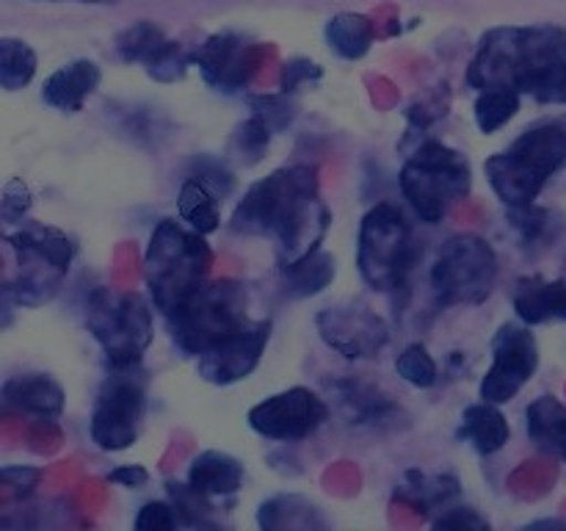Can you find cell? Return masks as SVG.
Returning <instances> with one entry per match:
<instances>
[{"instance_id":"1","label":"cell","mask_w":566,"mask_h":531,"mask_svg":"<svg viewBox=\"0 0 566 531\" xmlns=\"http://www.w3.org/2000/svg\"><path fill=\"white\" fill-rule=\"evenodd\" d=\"M332 210L321 199L318 169L310 164L282 166L249 186L230 216L235 236L274 238L280 266L321 249Z\"/></svg>"},{"instance_id":"2","label":"cell","mask_w":566,"mask_h":531,"mask_svg":"<svg viewBox=\"0 0 566 531\" xmlns=\"http://www.w3.org/2000/svg\"><path fill=\"white\" fill-rule=\"evenodd\" d=\"M468 83L514 88L542 105H566V31L558 25H506L481 37Z\"/></svg>"},{"instance_id":"3","label":"cell","mask_w":566,"mask_h":531,"mask_svg":"<svg viewBox=\"0 0 566 531\" xmlns=\"http://www.w3.org/2000/svg\"><path fill=\"white\" fill-rule=\"evenodd\" d=\"M566 166V114L525 127L509 149L486 158L484 175L503 205H531Z\"/></svg>"},{"instance_id":"4","label":"cell","mask_w":566,"mask_h":531,"mask_svg":"<svg viewBox=\"0 0 566 531\" xmlns=\"http://www.w3.org/2000/svg\"><path fill=\"white\" fill-rule=\"evenodd\" d=\"M213 269V252L202 232L186 230L180 221L160 219L144 252V280L160 315L180 310Z\"/></svg>"},{"instance_id":"5","label":"cell","mask_w":566,"mask_h":531,"mask_svg":"<svg viewBox=\"0 0 566 531\" xmlns=\"http://www.w3.org/2000/svg\"><path fill=\"white\" fill-rule=\"evenodd\" d=\"M3 241L20 266L14 280L6 282L3 296L20 308L48 304L64 285L77 252L75 241L64 230L42 221H28L20 230L6 232Z\"/></svg>"},{"instance_id":"6","label":"cell","mask_w":566,"mask_h":531,"mask_svg":"<svg viewBox=\"0 0 566 531\" xmlns=\"http://www.w3.org/2000/svg\"><path fill=\"white\" fill-rule=\"evenodd\" d=\"M398 188L420 221L440 225L451 205L468 197L473 188L470 160L459 149L429 138L401 166Z\"/></svg>"},{"instance_id":"7","label":"cell","mask_w":566,"mask_h":531,"mask_svg":"<svg viewBox=\"0 0 566 531\" xmlns=\"http://www.w3.org/2000/svg\"><path fill=\"white\" fill-rule=\"evenodd\" d=\"M247 308V285L224 277V280L205 282L180 310L166 315V330H169L171 343L186 357H199L227 335L249 324Z\"/></svg>"},{"instance_id":"8","label":"cell","mask_w":566,"mask_h":531,"mask_svg":"<svg viewBox=\"0 0 566 531\" xmlns=\"http://www.w3.org/2000/svg\"><path fill=\"white\" fill-rule=\"evenodd\" d=\"M420 247L401 208L379 202L359 221L357 269L365 285L374 291H398L407 285L412 266L418 263Z\"/></svg>"},{"instance_id":"9","label":"cell","mask_w":566,"mask_h":531,"mask_svg":"<svg viewBox=\"0 0 566 531\" xmlns=\"http://www.w3.org/2000/svg\"><path fill=\"white\" fill-rule=\"evenodd\" d=\"M86 326L105 352L111 368L142 365L155 335L153 308L138 291L97 288L86 304Z\"/></svg>"},{"instance_id":"10","label":"cell","mask_w":566,"mask_h":531,"mask_svg":"<svg viewBox=\"0 0 566 531\" xmlns=\"http://www.w3.org/2000/svg\"><path fill=\"white\" fill-rule=\"evenodd\" d=\"M501 260L495 247L475 232H459L440 247L431 266V291L437 304H481L495 291Z\"/></svg>"},{"instance_id":"11","label":"cell","mask_w":566,"mask_h":531,"mask_svg":"<svg viewBox=\"0 0 566 531\" xmlns=\"http://www.w3.org/2000/svg\"><path fill=\"white\" fill-rule=\"evenodd\" d=\"M147 413V379L133 368H111V376L94 398L88 435L99 451H127L138 440Z\"/></svg>"},{"instance_id":"12","label":"cell","mask_w":566,"mask_h":531,"mask_svg":"<svg viewBox=\"0 0 566 531\" xmlns=\"http://www.w3.org/2000/svg\"><path fill=\"white\" fill-rule=\"evenodd\" d=\"M539 368V343L525 321H506L492 337V365L479 385V396L509 404L534 379Z\"/></svg>"},{"instance_id":"13","label":"cell","mask_w":566,"mask_h":531,"mask_svg":"<svg viewBox=\"0 0 566 531\" xmlns=\"http://www.w3.org/2000/svg\"><path fill=\"white\" fill-rule=\"evenodd\" d=\"M329 402L324 396L298 385L254 404L247 420L265 440L296 442L315 435L329 420Z\"/></svg>"},{"instance_id":"14","label":"cell","mask_w":566,"mask_h":531,"mask_svg":"<svg viewBox=\"0 0 566 531\" xmlns=\"http://www.w3.org/2000/svg\"><path fill=\"white\" fill-rule=\"evenodd\" d=\"M271 330H274V321L260 319L249 321L241 330H235L232 335H227L224 341L216 343L213 348H208L205 354L197 357V371L205 382L210 385H235V382L247 379L254 368L263 360L265 346L271 341Z\"/></svg>"},{"instance_id":"15","label":"cell","mask_w":566,"mask_h":531,"mask_svg":"<svg viewBox=\"0 0 566 531\" xmlns=\"http://www.w3.org/2000/svg\"><path fill=\"white\" fill-rule=\"evenodd\" d=\"M321 337L329 348L343 354L346 360L376 357L390 337V326L381 315L359 304H337L315 315Z\"/></svg>"},{"instance_id":"16","label":"cell","mask_w":566,"mask_h":531,"mask_svg":"<svg viewBox=\"0 0 566 531\" xmlns=\"http://www.w3.org/2000/svg\"><path fill=\"white\" fill-rule=\"evenodd\" d=\"M263 44H249L243 37L232 31L213 33L205 39L197 50L191 53V64L199 66L205 83L219 92H238L247 88L252 75L258 72L260 59H263Z\"/></svg>"},{"instance_id":"17","label":"cell","mask_w":566,"mask_h":531,"mask_svg":"<svg viewBox=\"0 0 566 531\" xmlns=\"http://www.w3.org/2000/svg\"><path fill=\"white\" fill-rule=\"evenodd\" d=\"M99 81H103V70L92 59L66 61L44 77L42 100L50 108L77 114V111H83V103L97 92Z\"/></svg>"},{"instance_id":"18","label":"cell","mask_w":566,"mask_h":531,"mask_svg":"<svg viewBox=\"0 0 566 531\" xmlns=\"http://www.w3.org/2000/svg\"><path fill=\"white\" fill-rule=\"evenodd\" d=\"M0 396H3L6 409L33 415V418H59L66 404L64 387L50 374H39V371L9 376Z\"/></svg>"},{"instance_id":"19","label":"cell","mask_w":566,"mask_h":531,"mask_svg":"<svg viewBox=\"0 0 566 531\" xmlns=\"http://www.w3.org/2000/svg\"><path fill=\"white\" fill-rule=\"evenodd\" d=\"M514 310H517V319L528 326L566 321V282L525 277L514 291Z\"/></svg>"},{"instance_id":"20","label":"cell","mask_w":566,"mask_h":531,"mask_svg":"<svg viewBox=\"0 0 566 531\" xmlns=\"http://www.w3.org/2000/svg\"><path fill=\"white\" fill-rule=\"evenodd\" d=\"M188 485L210 498L235 496L243 487V465L227 451H202L188 465Z\"/></svg>"},{"instance_id":"21","label":"cell","mask_w":566,"mask_h":531,"mask_svg":"<svg viewBox=\"0 0 566 531\" xmlns=\"http://www.w3.org/2000/svg\"><path fill=\"white\" fill-rule=\"evenodd\" d=\"M459 437L473 442V448L484 457L497 454L512 437V426H509L506 415L501 413V404L492 402H475L468 404L462 413V426H459Z\"/></svg>"},{"instance_id":"22","label":"cell","mask_w":566,"mask_h":531,"mask_svg":"<svg viewBox=\"0 0 566 531\" xmlns=\"http://www.w3.org/2000/svg\"><path fill=\"white\" fill-rule=\"evenodd\" d=\"M337 274L335 254L315 249V252L304 254V258L293 260V263L280 266L282 277V293L287 299H310L318 296L324 288L332 285Z\"/></svg>"},{"instance_id":"23","label":"cell","mask_w":566,"mask_h":531,"mask_svg":"<svg viewBox=\"0 0 566 531\" xmlns=\"http://www.w3.org/2000/svg\"><path fill=\"white\" fill-rule=\"evenodd\" d=\"M528 437L539 451L566 462V404L556 396H539L525 409Z\"/></svg>"},{"instance_id":"24","label":"cell","mask_w":566,"mask_h":531,"mask_svg":"<svg viewBox=\"0 0 566 531\" xmlns=\"http://www.w3.org/2000/svg\"><path fill=\"white\" fill-rule=\"evenodd\" d=\"M326 44L335 50L340 59L359 61L370 53L376 42L374 22L365 14H354V11H340L326 22Z\"/></svg>"},{"instance_id":"25","label":"cell","mask_w":566,"mask_h":531,"mask_svg":"<svg viewBox=\"0 0 566 531\" xmlns=\"http://www.w3.org/2000/svg\"><path fill=\"white\" fill-rule=\"evenodd\" d=\"M177 214L186 221L188 227H193L202 236H210L221 227V214H219V197L210 191L208 183H202L199 177L188 175L180 186V197H177Z\"/></svg>"},{"instance_id":"26","label":"cell","mask_w":566,"mask_h":531,"mask_svg":"<svg viewBox=\"0 0 566 531\" xmlns=\"http://www.w3.org/2000/svg\"><path fill=\"white\" fill-rule=\"evenodd\" d=\"M171 39L166 37L164 28H158L155 22L142 20L136 25L125 28V31L116 37V53L127 64H142L149 66L166 48H169Z\"/></svg>"},{"instance_id":"27","label":"cell","mask_w":566,"mask_h":531,"mask_svg":"<svg viewBox=\"0 0 566 531\" xmlns=\"http://www.w3.org/2000/svg\"><path fill=\"white\" fill-rule=\"evenodd\" d=\"M520 105H523V94L514 92V88H484V92L475 94L473 103L475 125L484 136H492L520 114Z\"/></svg>"},{"instance_id":"28","label":"cell","mask_w":566,"mask_h":531,"mask_svg":"<svg viewBox=\"0 0 566 531\" xmlns=\"http://www.w3.org/2000/svg\"><path fill=\"white\" fill-rule=\"evenodd\" d=\"M39 59L33 48L22 39L3 37L0 39V86L6 92H20L36 75Z\"/></svg>"},{"instance_id":"29","label":"cell","mask_w":566,"mask_h":531,"mask_svg":"<svg viewBox=\"0 0 566 531\" xmlns=\"http://www.w3.org/2000/svg\"><path fill=\"white\" fill-rule=\"evenodd\" d=\"M271 136H274V133H271L258 116H249V119L235 125L230 144H227V153H230V158H235L238 164L254 166L258 160H263L265 149H269L271 144Z\"/></svg>"},{"instance_id":"30","label":"cell","mask_w":566,"mask_h":531,"mask_svg":"<svg viewBox=\"0 0 566 531\" xmlns=\"http://www.w3.org/2000/svg\"><path fill=\"white\" fill-rule=\"evenodd\" d=\"M396 374L401 376L403 382H409L412 387H434L437 379H440V368H437V360L431 357L429 348L423 343H409L396 360Z\"/></svg>"},{"instance_id":"31","label":"cell","mask_w":566,"mask_h":531,"mask_svg":"<svg viewBox=\"0 0 566 531\" xmlns=\"http://www.w3.org/2000/svg\"><path fill=\"white\" fill-rule=\"evenodd\" d=\"M249 108H252V116H258L271 133H282L293 125L298 108L291 100V94H254L249 97Z\"/></svg>"},{"instance_id":"32","label":"cell","mask_w":566,"mask_h":531,"mask_svg":"<svg viewBox=\"0 0 566 531\" xmlns=\"http://www.w3.org/2000/svg\"><path fill=\"white\" fill-rule=\"evenodd\" d=\"M407 492L418 507H446L448 498L459 496V481L453 476H426L418 470L407 473Z\"/></svg>"},{"instance_id":"33","label":"cell","mask_w":566,"mask_h":531,"mask_svg":"<svg viewBox=\"0 0 566 531\" xmlns=\"http://www.w3.org/2000/svg\"><path fill=\"white\" fill-rule=\"evenodd\" d=\"M506 219H509V225L520 232V238H523L525 243H534V241H539L547 230H551L553 214L551 210L539 208L536 202L506 205Z\"/></svg>"},{"instance_id":"34","label":"cell","mask_w":566,"mask_h":531,"mask_svg":"<svg viewBox=\"0 0 566 531\" xmlns=\"http://www.w3.org/2000/svg\"><path fill=\"white\" fill-rule=\"evenodd\" d=\"M188 66H193L191 53H186L180 42H169V48H166L153 64L144 66V72H147L155 83H177L186 77Z\"/></svg>"},{"instance_id":"35","label":"cell","mask_w":566,"mask_h":531,"mask_svg":"<svg viewBox=\"0 0 566 531\" xmlns=\"http://www.w3.org/2000/svg\"><path fill=\"white\" fill-rule=\"evenodd\" d=\"M138 531H160V529H177L182 525L180 512H177L175 501H147L138 509L136 520H133Z\"/></svg>"},{"instance_id":"36","label":"cell","mask_w":566,"mask_h":531,"mask_svg":"<svg viewBox=\"0 0 566 531\" xmlns=\"http://www.w3.org/2000/svg\"><path fill=\"white\" fill-rule=\"evenodd\" d=\"M191 175L199 177L202 183H208L210 191H213L216 197H227V194L235 188V177H232V171L227 169L224 160L210 158V155H202V158L193 160Z\"/></svg>"},{"instance_id":"37","label":"cell","mask_w":566,"mask_h":531,"mask_svg":"<svg viewBox=\"0 0 566 531\" xmlns=\"http://www.w3.org/2000/svg\"><path fill=\"white\" fill-rule=\"evenodd\" d=\"M31 205V191H28L25 180L22 177H11L3 188V199H0V216H3L6 225H14V221L25 219Z\"/></svg>"},{"instance_id":"38","label":"cell","mask_w":566,"mask_h":531,"mask_svg":"<svg viewBox=\"0 0 566 531\" xmlns=\"http://www.w3.org/2000/svg\"><path fill=\"white\" fill-rule=\"evenodd\" d=\"M321 77H324V70H321L315 61L291 59V61H285V66H282L280 86L285 94H293L298 86H304V83H310V81H321Z\"/></svg>"},{"instance_id":"39","label":"cell","mask_w":566,"mask_h":531,"mask_svg":"<svg viewBox=\"0 0 566 531\" xmlns=\"http://www.w3.org/2000/svg\"><path fill=\"white\" fill-rule=\"evenodd\" d=\"M434 529H490V520L473 507H453L434 520Z\"/></svg>"},{"instance_id":"40","label":"cell","mask_w":566,"mask_h":531,"mask_svg":"<svg viewBox=\"0 0 566 531\" xmlns=\"http://www.w3.org/2000/svg\"><path fill=\"white\" fill-rule=\"evenodd\" d=\"M39 476H42V470L25 468V465H6L0 470V481H3V487H11V490H31V487H36Z\"/></svg>"},{"instance_id":"41","label":"cell","mask_w":566,"mask_h":531,"mask_svg":"<svg viewBox=\"0 0 566 531\" xmlns=\"http://www.w3.org/2000/svg\"><path fill=\"white\" fill-rule=\"evenodd\" d=\"M108 481L122 487H144L149 481V470L142 465H119L108 473Z\"/></svg>"},{"instance_id":"42","label":"cell","mask_w":566,"mask_h":531,"mask_svg":"<svg viewBox=\"0 0 566 531\" xmlns=\"http://www.w3.org/2000/svg\"><path fill=\"white\" fill-rule=\"evenodd\" d=\"M44 3H88V6H114L116 0H44Z\"/></svg>"}]
</instances>
